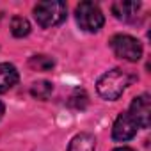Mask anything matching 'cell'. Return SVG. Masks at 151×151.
Segmentation results:
<instances>
[{
  "mask_svg": "<svg viewBox=\"0 0 151 151\" xmlns=\"http://www.w3.org/2000/svg\"><path fill=\"white\" fill-rule=\"evenodd\" d=\"M68 151H96V139L91 133H78L71 139Z\"/></svg>",
  "mask_w": 151,
  "mask_h": 151,
  "instance_id": "cell-9",
  "label": "cell"
},
{
  "mask_svg": "<svg viewBox=\"0 0 151 151\" xmlns=\"http://www.w3.org/2000/svg\"><path fill=\"white\" fill-rule=\"evenodd\" d=\"M75 14H77V23L86 32H98L105 23L101 9L94 2H80Z\"/></svg>",
  "mask_w": 151,
  "mask_h": 151,
  "instance_id": "cell-3",
  "label": "cell"
},
{
  "mask_svg": "<svg viewBox=\"0 0 151 151\" xmlns=\"http://www.w3.org/2000/svg\"><path fill=\"white\" fill-rule=\"evenodd\" d=\"M29 66L36 71H50L55 66V60L48 55H34V57H30Z\"/></svg>",
  "mask_w": 151,
  "mask_h": 151,
  "instance_id": "cell-12",
  "label": "cell"
},
{
  "mask_svg": "<svg viewBox=\"0 0 151 151\" xmlns=\"http://www.w3.org/2000/svg\"><path fill=\"white\" fill-rule=\"evenodd\" d=\"M110 46L119 59H124L128 62H137L142 57V45L133 36L117 34L110 39Z\"/></svg>",
  "mask_w": 151,
  "mask_h": 151,
  "instance_id": "cell-4",
  "label": "cell"
},
{
  "mask_svg": "<svg viewBox=\"0 0 151 151\" xmlns=\"http://www.w3.org/2000/svg\"><path fill=\"white\" fill-rule=\"evenodd\" d=\"M87 101H89V98H87V93L84 89H75L73 94L68 100V105L73 107V109H77V110H82V109L87 107Z\"/></svg>",
  "mask_w": 151,
  "mask_h": 151,
  "instance_id": "cell-13",
  "label": "cell"
},
{
  "mask_svg": "<svg viewBox=\"0 0 151 151\" xmlns=\"http://www.w3.org/2000/svg\"><path fill=\"white\" fill-rule=\"evenodd\" d=\"M18 69L9 62H0V94L7 93L18 84Z\"/></svg>",
  "mask_w": 151,
  "mask_h": 151,
  "instance_id": "cell-8",
  "label": "cell"
},
{
  "mask_svg": "<svg viewBox=\"0 0 151 151\" xmlns=\"http://www.w3.org/2000/svg\"><path fill=\"white\" fill-rule=\"evenodd\" d=\"M112 14L117 18V20H121V22H132V20H135L137 18V13H139V9H140V4L139 2H114L112 4Z\"/></svg>",
  "mask_w": 151,
  "mask_h": 151,
  "instance_id": "cell-7",
  "label": "cell"
},
{
  "mask_svg": "<svg viewBox=\"0 0 151 151\" xmlns=\"http://www.w3.org/2000/svg\"><path fill=\"white\" fill-rule=\"evenodd\" d=\"M11 32L14 37H25L30 34V23L23 16H14L11 20Z\"/></svg>",
  "mask_w": 151,
  "mask_h": 151,
  "instance_id": "cell-10",
  "label": "cell"
},
{
  "mask_svg": "<svg viewBox=\"0 0 151 151\" xmlns=\"http://www.w3.org/2000/svg\"><path fill=\"white\" fill-rule=\"evenodd\" d=\"M4 112H6V107H4V103H2V101H0V119H2Z\"/></svg>",
  "mask_w": 151,
  "mask_h": 151,
  "instance_id": "cell-14",
  "label": "cell"
},
{
  "mask_svg": "<svg viewBox=\"0 0 151 151\" xmlns=\"http://www.w3.org/2000/svg\"><path fill=\"white\" fill-rule=\"evenodd\" d=\"M52 91H53V86L48 80H39V82L32 84V87H30V94L37 100H48Z\"/></svg>",
  "mask_w": 151,
  "mask_h": 151,
  "instance_id": "cell-11",
  "label": "cell"
},
{
  "mask_svg": "<svg viewBox=\"0 0 151 151\" xmlns=\"http://www.w3.org/2000/svg\"><path fill=\"white\" fill-rule=\"evenodd\" d=\"M66 16H68V7L60 0H45L34 7V18L37 25L45 29L60 25L66 20Z\"/></svg>",
  "mask_w": 151,
  "mask_h": 151,
  "instance_id": "cell-2",
  "label": "cell"
},
{
  "mask_svg": "<svg viewBox=\"0 0 151 151\" xmlns=\"http://www.w3.org/2000/svg\"><path fill=\"white\" fill-rule=\"evenodd\" d=\"M137 128H139V126H137L135 121L130 117V114H128V112H121V114L116 117V121H114V126H112V139L117 140V142H126V140H130V139L135 137Z\"/></svg>",
  "mask_w": 151,
  "mask_h": 151,
  "instance_id": "cell-6",
  "label": "cell"
},
{
  "mask_svg": "<svg viewBox=\"0 0 151 151\" xmlns=\"http://www.w3.org/2000/svg\"><path fill=\"white\" fill-rule=\"evenodd\" d=\"M130 82H132V77L126 71H123L119 68H114V69L107 71L105 75H101L98 78L96 89H98V94L103 100L114 101L124 93V89L130 86Z\"/></svg>",
  "mask_w": 151,
  "mask_h": 151,
  "instance_id": "cell-1",
  "label": "cell"
},
{
  "mask_svg": "<svg viewBox=\"0 0 151 151\" xmlns=\"http://www.w3.org/2000/svg\"><path fill=\"white\" fill-rule=\"evenodd\" d=\"M114 151H133V149H132V147H124V146H123V147H116Z\"/></svg>",
  "mask_w": 151,
  "mask_h": 151,
  "instance_id": "cell-15",
  "label": "cell"
},
{
  "mask_svg": "<svg viewBox=\"0 0 151 151\" xmlns=\"http://www.w3.org/2000/svg\"><path fill=\"white\" fill-rule=\"evenodd\" d=\"M128 114L139 128H149V124H151V100H149V94H140V96L133 98Z\"/></svg>",
  "mask_w": 151,
  "mask_h": 151,
  "instance_id": "cell-5",
  "label": "cell"
}]
</instances>
